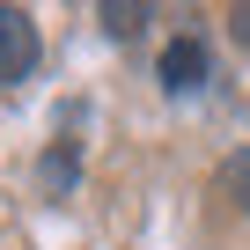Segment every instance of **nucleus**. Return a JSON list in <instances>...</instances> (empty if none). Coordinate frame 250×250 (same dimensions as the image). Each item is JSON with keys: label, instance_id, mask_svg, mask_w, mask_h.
I'll return each mask as SVG.
<instances>
[{"label": "nucleus", "instance_id": "nucleus-5", "mask_svg": "<svg viewBox=\"0 0 250 250\" xmlns=\"http://www.w3.org/2000/svg\"><path fill=\"white\" fill-rule=\"evenodd\" d=\"M228 30H235V37L250 44V8H235V15H228Z\"/></svg>", "mask_w": 250, "mask_h": 250}, {"label": "nucleus", "instance_id": "nucleus-4", "mask_svg": "<svg viewBox=\"0 0 250 250\" xmlns=\"http://www.w3.org/2000/svg\"><path fill=\"white\" fill-rule=\"evenodd\" d=\"M140 22H147V8H118V0L103 8V30L110 37H140Z\"/></svg>", "mask_w": 250, "mask_h": 250}, {"label": "nucleus", "instance_id": "nucleus-2", "mask_svg": "<svg viewBox=\"0 0 250 250\" xmlns=\"http://www.w3.org/2000/svg\"><path fill=\"white\" fill-rule=\"evenodd\" d=\"M199 81H206V52H199V37H177V44L162 52V88L184 96V88H199Z\"/></svg>", "mask_w": 250, "mask_h": 250}, {"label": "nucleus", "instance_id": "nucleus-1", "mask_svg": "<svg viewBox=\"0 0 250 250\" xmlns=\"http://www.w3.org/2000/svg\"><path fill=\"white\" fill-rule=\"evenodd\" d=\"M37 74V22L22 8H0V81H30Z\"/></svg>", "mask_w": 250, "mask_h": 250}, {"label": "nucleus", "instance_id": "nucleus-3", "mask_svg": "<svg viewBox=\"0 0 250 250\" xmlns=\"http://www.w3.org/2000/svg\"><path fill=\"white\" fill-rule=\"evenodd\" d=\"M221 191H228V199H235V206H243V213H250V147H243V155H228V162H221Z\"/></svg>", "mask_w": 250, "mask_h": 250}]
</instances>
